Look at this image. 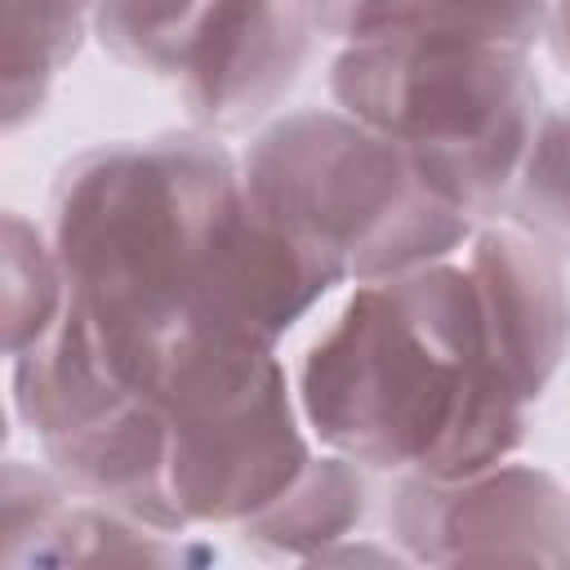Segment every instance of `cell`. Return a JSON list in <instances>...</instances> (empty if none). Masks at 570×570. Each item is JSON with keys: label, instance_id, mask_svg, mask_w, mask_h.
<instances>
[{"label": "cell", "instance_id": "12", "mask_svg": "<svg viewBox=\"0 0 570 570\" xmlns=\"http://www.w3.org/2000/svg\"><path fill=\"white\" fill-rule=\"evenodd\" d=\"M365 508L352 459H312L263 512L245 521V539L272 552H312L316 543L343 539Z\"/></svg>", "mask_w": 570, "mask_h": 570}, {"label": "cell", "instance_id": "7", "mask_svg": "<svg viewBox=\"0 0 570 570\" xmlns=\"http://www.w3.org/2000/svg\"><path fill=\"white\" fill-rule=\"evenodd\" d=\"M347 276L338 254L258 214L240 187L214 223L187 294L223 325L276 347V338Z\"/></svg>", "mask_w": 570, "mask_h": 570}, {"label": "cell", "instance_id": "13", "mask_svg": "<svg viewBox=\"0 0 570 570\" xmlns=\"http://www.w3.org/2000/svg\"><path fill=\"white\" fill-rule=\"evenodd\" d=\"M71 307L67 272L22 214H4V352L22 356L45 343Z\"/></svg>", "mask_w": 570, "mask_h": 570}, {"label": "cell", "instance_id": "10", "mask_svg": "<svg viewBox=\"0 0 570 570\" xmlns=\"http://www.w3.org/2000/svg\"><path fill=\"white\" fill-rule=\"evenodd\" d=\"M312 18L334 40H365L410 27L472 31L512 49H530L548 31V0H312Z\"/></svg>", "mask_w": 570, "mask_h": 570}, {"label": "cell", "instance_id": "15", "mask_svg": "<svg viewBox=\"0 0 570 570\" xmlns=\"http://www.w3.org/2000/svg\"><path fill=\"white\" fill-rule=\"evenodd\" d=\"M508 205L517 214V227L539 236L548 249L570 254V102L539 116Z\"/></svg>", "mask_w": 570, "mask_h": 570}, {"label": "cell", "instance_id": "16", "mask_svg": "<svg viewBox=\"0 0 570 570\" xmlns=\"http://www.w3.org/2000/svg\"><path fill=\"white\" fill-rule=\"evenodd\" d=\"M548 45H552V58L561 67H570V4H557L552 18H548Z\"/></svg>", "mask_w": 570, "mask_h": 570}, {"label": "cell", "instance_id": "17", "mask_svg": "<svg viewBox=\"0 0 570 570\" xmlns=\"http://www.w3.org/2000/svg\"><path fill=\"white\" fill-rule=\"evenodd\" d=\"M561 4H570V0H561Z\"/></svg>", "mask_w": 570, "mask_h": 570}, {"label": "cell", "instance_id": "4", "mask_svg": "<svg viewBox=\"0 0 570 570\" xmlns=\"http://www.w3.org/2000/svg\"><path fill=\"white\" fill-rule=\"evenodd\" d=\"M330 94L405 151L468 147L539 107L525 49L450 27L352 40L330 67Z\"/></svg>", "mask_w": 570, "mask_h": 570}, {"label": "cell", "instance_id": "8", "mask_svg": "<svg viewBox=\"0 0 570 570\" xmlns=\"http://www.w3.org/2000/svg\"><path fill=\"white\" fill-rule=\"evenodd\" d=\"M312 27V0H214L174 71L187 116L227 134L272 111L307 62Z\"/></svg>", "mask_w": 570, "mask_h": 570}, {"label": "cell", "instance_id": "1", "mask_svg": "<svg viewBox=\"0 0 570 570\" xmlns=\"http://www.w3.org/2000/svg\"><path fill=\"white\" fill-rule=\"evenodd\" d=\"M307 428L352 463L463 481L525 428V401L490 361L468 267L428 263L361 281L298 370Z\"/></svg>", "mask_w": 570, "mask_h": 570}, {"label": "cell", "instance_id": "2", "mask_svg": "<svg viewBox=\"0 0 570 570\" xmlns=\"http://www.w3.org/2000/svg\"><path fill=\"white\" fill-rule=\"evenodd\" d=\"M236 191L232 156L205 134L116 142L71 160L53 191L49 240L80 312L116 325L183 298Z\"/></svg>", "mask_w": 570, "mask_h": 570}, {"label": "cell", "instance_id": "11", "mask_svg": "<svg viewBox=\"0 0 570 570\" xmlns=\"http://www.w3.org/2000/svg\"><path fill=\"white\" fill-rule=\"evenodd\" d=\"M98 0H4V125L40 111Z\"/></svg>", "mask_w": 570, "mask_h": 570}, {"label": "cell", "instance_id": "9", "mask_svg": "<svg viewBox=\"0 0 570 570\" xmlns=\"http://www.w3.org/2000/svg\"><path fill=\"white\" fill-rule=\"evenodd\" d=\"M468 276L494 370L521 401H534L570 343V298L557 249L525 227H490L468 254Z\"/></svg>", "mask_w": 570, "mask_h": 570}, {"label": "cell", "instance_id": "14", "mask_svg": "<svg viewBox=\"0 0 570 570\" xmlns=\"http://www.w3.org/2000/svg\"><path fill=\"white\" fill-rule=\"evenodd\" d=\"M209 4L214 0H98L94 27H98V40L125 67L174 76Z\"/></svg>", "mask_w": 570, "mask_h": 570}, {"label": "cell", "instance_id": "6", "mask_svg": "<svg viewBox=\"0 0 570 570\" xmlns=\"http://www.w3.org/2000/svg\"><path fill=\"white\" fill-rule=\"evenodd\" d=\"M401 539L432 561H566L570 494L534 468H485L463 481L419 476L396 494Z\"/></svg>", "mask_w": 570, "mask_h": 570}, {"label": "cell", "instance_id": "3", "mask_svg": "<svg viewBox=\"0 0 570 570\" xmlns=\"http://www.w3.org/2000/svg\"><path fill=\"white\" fill-rule=\"evenodd\" d=\"M240 187L258 214L325 245L356 281L441 263L472 218L423 187L401 142L338 111H294L254 138Z\"/></svg>", "mask_w": 570, "mask_h": 570}, {"label": "cell", "instance_id": "5", "mask_svg": "<svg viewBox=\"0 0 570 570\" xmlns=\"http://www.w3.org/2000/svg\"><path fill=\"white\" fill-rule=\"evenodd\" d=\"M312 463L281 361L240 396L169 419V490L183 521H249Z\"/></svg>", "mask_w": 570, "mask_h": 570}]
</instances>
